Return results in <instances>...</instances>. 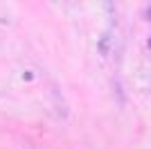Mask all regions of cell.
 <instances>
[{"label":"cell","mask_w":151,"mask_h":149,"mask_svg":"<svg viewBox=\"0 0 151 149\" xmlns=\"http://www.w3.org/2000/svg\"><path fill=\"white\" fill-rule=\"evenodd\" d=\"M147 20H151V5L147 7Z\"/></svg>","instance_id":"2"},{"label":"cell","mask_w":151,"mask_h":149,"mask_svg":"<svg viewBox=\"0 0 151 149\" xmlns=\"http://www.w3.org/2000/svg\"><path fill=\"white\" fill-rule=\"evenodd\" d=\"M108 48H111L108 36H101V38H99V54H108Z\"/></svg>","instance_id":"1"}]
</instances>
